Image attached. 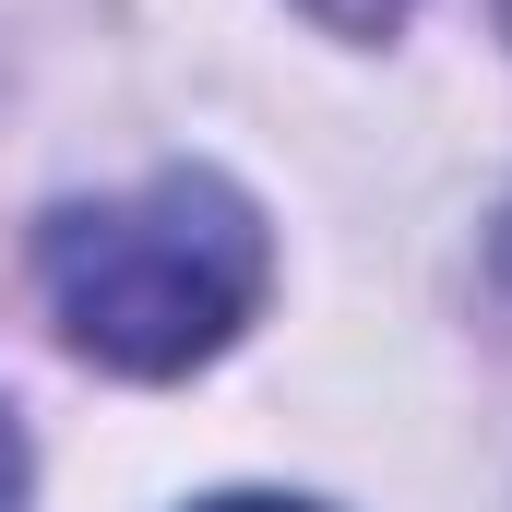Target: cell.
Segmentation results:
<instances>
[{"label":"cell","mask_w":512,"mask_h":512,"mask_svg":"<svg viewBox=\"0 0 512 512\" xmlns=\"http://www.w3.org/2000/svg\"><path fill=\"white\" fill-rule=\"evenodd\" d=\"M0 512H24V429L0 417Z\"/></svg>","instance_id":"3"},{"label":"cell","mask_w":512,"mask_h":512,"mask_svg":"<svg viewBox=\"0 0 512 512\" xmlns=\"http://www.w3.org/2000/svg\"><path fill=\"white\" fill-rule=\"evenodd\" d=\"M191 512H322V501H274V489H227V501H191Z\"/></svg>","instance_id":"4"},{"label":"cell","mask_w":512,"mask_h":512,"mask_svg":"<svg viewBox=\"0 0 512 512\" xmlns=\"http://www.w3.org/2000/svg\"><path fill=\"white\" fill-rule=\"evenodd\" d=\"M262 215L215 179V167H155L143 191L72 203L36 227V286L48 322L120 370V382H179L203 370L262 298Z\"/></svg>","instance_id":"1"},{"label":"cell","mask_w":512,"mask_h":512,"mask_svg":"<svg viewBox=\"0 0 512 512\" xmlns=\"http://www.w3.org/2000/svg\"><path fill=\"white\" fill-rule=\"evenodd\" d=\"M298 12H322L334 36H393V24H405L417 0H298Z\"/></svg>","instance_id":"2"},{"label":"cell","mask_w":512,"mask_h":512,"mask_svg":"<svg viewBox=\"0 0 512 512\" xmlns=\"http://www.w3.org/2000/svg\"><path fill=\"white\" fill-rule=\"evenodd\" d=\"M501 286H512V215H501Z\"/></svg>","instance_id":"5"}]
</instances>
